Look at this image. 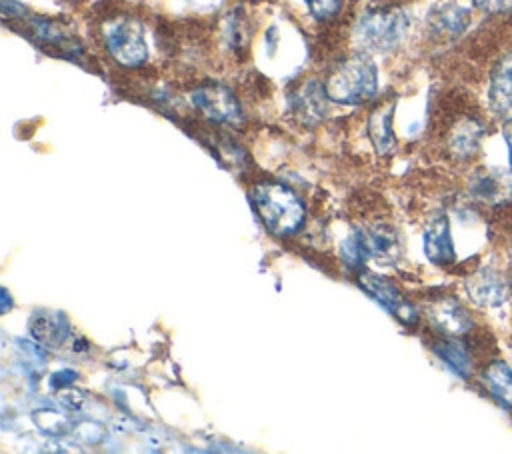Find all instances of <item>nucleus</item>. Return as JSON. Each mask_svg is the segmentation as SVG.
<instances>
[{
	"label": "nucleus",
	"mask_w": 512,
	"mask_h": 454,
	"mask_svg": "<svg viewBox=\"0 0 512 454\" xmlns=\"http://www.w3.org/2000/svg\"><path fill=\"white\" fill-rule=\"evenodd\" d=\"M470 24V10L454 0L438 2L428 14L430 32L440 38H456Z\"/></svg>",
	"instance_id": "10"
},
{
	"label": "nucleus",
	"mask_w": 512,
	"mask_h": 454,
	"mask_svg": "<svg viewBox=\"0 0 512 454\" xmlns=\"http://www.w3.org/2000/svg\"><path fill=\"white\" fill-rule=\"evenodd\" d=\"M84 400H86V396L80 394V392H76V390H66V392H62V398H60V402H62L68 410H80L82 404H84Z\"/></svg>",
	"instance_id": "27"
},
{
	"label": "nucleus",
	"mask_w": 512,
	"mask_h": 454,
	"mask_svg": "<svg viewBox=\"0 0 512 454\" xmlns=\"http://www.w3.org/2000/svg\"><path fill=\"white\" fill-rule=\"evenodd\" d=\"M16 350L20 354V360L30 366V368H44L46 360H48V352L46 348L36 340V342H30V340H24V338H18L16 340Z\"/></svg>",
	"instance_id": "21"
},
{
	"label": "nucleus",
	"mask_w": 512,
	"mask_h": 454,
	"mask_svg": "<svg viewBox=\"0 0 512 454\" xmlns=\"http://www.w3.org/2000/svg\"><path fill=\"white\" fill-rule=\"evenodd\" d=\"M434 352L450 366V370H454L458 376L468 378L470 374V358L468 352L464 350V346L452 338H442L434 344Z\"/></svg>",
	"instance_id": "17"
},
{
	"label": "nucleus",
	"mask_w": 512,
	"mask_h": 454,
	"mask_svg": "<svg viewBox=\"0 0 512 454\" xmlns=\"http://www.w3.org/2000/svg\"><path fill=\"white\" fill-rule=\"evenodd\" d=\"M428 314H430V320L434 322V326L450 336L464 334L472 326L468 312L454 298H440L438 302H434L430 306Z\"/></svg>",
	"instance_id": "12"
},
{
	"label": "nucleus",
	"mask_w": 512,
	"mask_h": 454,
	"mask_svg": "<svg viewBox=\"0 0 512 454\" xmlns=\"http://www.w3.org/2000/svg\"><path fill=\"white\" fill-rule=\"evenodd\" d=\"M30 332L42 346L62 348L70 336V324L62 312H44L30 320Z\"/></svg>",
	"instance_id": "13"
},
{
	"label": "nucleus",
	"mask_w": 512,
	"mask_h": 454,
	"mask_svg": "<svg viewBox=\"0 0 512 454\" xmlns=\"http://www.w3.org/2000/svg\"><path fill=\"white\" fill-rule=\"evenodd\" d=\"M32 420L36 422V426L42 432H46L50 436H60V434L72 430V424L68 422V418L58 410H36L32 414Z\"/></svg>",
	"instance_id": "19"
},
{
	"label": "nucleus",
	"mask_w": 512,
	"mask_h": 454,
	"mask_svg": "<svg viewBox=\"0 0 512 454\" xmlns=\"http://www.w3.org/2000/svg\"><path fill=\"white\" fill-rule=\"evenodd\" d=\"M106 48L118 64L140 66L148 56L144 28L132 18L112 22L106 30Z\"/></svg>",
	"instance_id": "4"
},
{
	"label": "nucleus",
	"mask_w": 512,
	"mask_h": 454,
	"mask_svg": "<svg viewBox=\"0 0 512 454\" xmlns=\"http://www.w3.org/2000/svg\"><path fill=\"white\" fill-rule=\"evenodd\" d=\"M322 86L332 102L346 106L364 104L374 98L378 90L376 64L366 54L348 56L330 70Z\"/></svg>",
	"instance_id": "2"
},
{
	"label": "nucleus",
	"mask_w": 512,
	"mask_h": 454,
	"mask_svg": "<svg viewBox=\"0 0 512 454\" xmlns=\"http://www.w3.org/2000/svg\"><path fill=\"white\" fill-rule=\"evenodd\" d=\"M502 136H504V142L508 146V162H510V172H512V118L504 120Z\"/></svg>",
	"instance_id": "28"
},
{
	"label": "nucleus",
	"mask_w": 512,
	"mask_h": 454,
	"mask_svg": "<svg viewBox=\"0 0 512 454\" xmlns=\"http://www.w3.org/2000/svg\"><path fill=\"white\" fill-rule=\"evenodd\" d=\"M478 10L490 12V14H500V12H510L512 10V0H470Z\"/></svg>",
	"instance_id": "25"
},
{
	"label": "nucleus",
	"mask_w": 512,
	"mask_h": 454,
	"mask_svg": "<svg viewBox=\"0 0 512 454\" xmlns=\"http://www.w3.org/2000/svg\"><path fill=\"white\" fill-rule=\"evenodd\" d=\"M424 254L436 266H450L456 260L454 242L450 234V222L446 214H434L424 228Z\"/></svg>",
	"instance_id": "8"
},
{
	"label": "nucleus",
	"mask_w": 512,
	"mask_h": 454,
	"mask_svg": "<svg viewBox=\"0 0 512 454\" xmlns=\"http://www.w3.org/2000/svg\"><path fill=\"white\" fill-rule=\"evenodd\" d=\"M472 190L484 200H496L502 194V182L492 174H482V176H476Z\"/></svg>",
	"instance_id": "22"
},
{
	"label": "nucleus",
	"mask_w": 512,
	"mask_h": 454,
	"mask_svg": "<svg viewBox=\"0 0 512 454\" xmlns=\"http://www.w3.org/2000/svg\"><path fill=\"white\" fill-rule=\"evenodd\" d=\"M392 116H394V100L378 104L368 116V136L378 154H388L394 146V132H392Z\"/></svg>",
	"instance_id": "14"
},
{
	"label": "nucleus",
	"mask_w": 512,
	"mask_h": 454,
	"mask_svg": "<svg viewBox=\"0 0 512 454\" xmlns=\"http://www.w3.org/2000/svg\"><path fill=\"white\" fill-rule=\"evenodd\" d=\"M252 206L264 228L274 236H292L304 226V202L278 182H264L252 190Z\"/></svg>",
	"instance_id": "1"
},
{
	"label": "nucleus",
	"mask_w": 512,
	"mask_h": 454,
	"mask_svg": "<svg viewBox=\"0 0 512 454\" xmlns=\"http://www.w3.org/2000/svg\"><path fill=\"white\" fill-rule=\"evenodd\" d=\"M488 102L496 116L512 118V52L500 58L490 74Z\"/></svg>",
	"instance_id": "11"
},
{
	"label": "nucleus",
	"mask_w": 512,
	"mask_h": 454,
	"mask_svg": "<svg viewBox=\"0 0 512 454\" xmlns=\"http://www.w3.org/2000/svg\"><path fill=\"white\" fill-rule=\"evenodd\" d=\"M326 100L328 96L324 92V86L318 82H308L292 94V108L302 116V120L314 122L324 116Z\"/></svg>",
	"instance_id": "15"
},
{
	"label": "nucleus",
	"mask_w": 512,
	"mask_h": 454,
	"mask_svg": "<svg viewBox=\"0 0 512 454\" xmlns=\"http://www.w3.org/2000/svg\"><path fill=\"white\" fill-rule=\"evenodd\" d=\"M10 304H12V302H10V296H8V290H6V288H4V290H2V312H8V308H10Z\"/></svg>",
	"instance_id": "29"
},
{
	"label": "nucleus",
	"mask_w": 512,
	"mask_h": 454,
	"mask_svg": "<svg viewBox=\"0 0 512 454\" xmlns=\"http://www.w3.org/2000/svg\"><path fill=\"white\" fill-rule=\"evenodd\" d=\"M78 380V372L66 368V370H58L50 376V386L52 388H68L70 384H74Z\"/></svg>",
	"instance_id": "26"
},
{
	"label": "nucleus",
	"mask_w": 512,
	"mask_h": 454,
	"mask_svg": "<svg viewBox=\"0 0 512 454\" xmlns=\"http://www.w3.org/2000/svg\"><path fill=\"white\" fill-rule=\"evenodd\" d=\"M358 284L360 288L372 296L384 310H388L394 318H398L402 324H416L418 322V314L414 310V306L398 292V288L384 280L382 276L378 274H372V272H366V270H360L358 274Z\"/></svg>",
	"instance_id": "6"
},
{
	"label": "nucleus",
	"mask_w": 512,
	"mask_h": 454,
	"mask_svg": "<svg viewBox=\"0 0 512 454\" xmlns=\"http://www.w3.org/2000/svg\"><path fill=\"white\" fill-rule=\"evenodd\" d=\"M70 432H74L76 440L88 442V444L100 442V436H102V428H100L98 424H92V422H84L82 426H76V428H72Z\"/></svg>",
	"instance_id": "24"
},
{
	"label": "nucleus",
	"mask_w": 512,
	"mask_h": 454,
	"mask_svg": "<svg viewBox=\"0 0 512 454\" xmlns=\"http://www.w3.org/2000/svg\"><path fill=\"white\" fill-rule=\"evenodd\" d=\"M368 260L374 258L382 264H392L400 256V238L398 232L388 224H370L356 230Z\"/></svg>",
	"instance_id": "9"
},
{
	"label": "nucleus",
	"mask_w": 512,
	"mask_h": 454,
	"mask_svg": "<svg viewBox=\"0 0 512 454\" xmlns=\"http://www.w3.org/2000/svg\"><path fill=\"white\" fill-rule=\"evenodd\" d=\"M192 104L210 120L220 124H240L242 122V106L238 98L224 84L210 82L198 86L190 94Z\"/></svg>",
	"instance_id": "5"
},
{
	"label": "nucleus",
	"mask_w": 512,
	"mask_h": 454,
	"mask_svg": "<svg viewBox=\"0 0 512 454\" xmlns=\"http://www.w3.org/2000/svg\"><path fill=\"white\" fill-rule=\"evenodd\" d=\"M306 6L314 18L326 20V18L338 14L342 0H306Z\"/></svg>",
	"instance_id": "23"
},
{
	"label": "nucleus",
	"mask_w": 512,
	"mask_h": 454,
	"mask_svg": "<svg viewBox=\"0 0 512 454\" xmlns=\"http://www.w3.org/2000/svg\"><path fill=\"white\" fill-rule=\"evenodd\" d=\"M480 134H482V130H480V126H478L476 122H462V124L454 130V134H452V138H450V148H452V152H454L456 156H460V158L470 156V154L478 148Z\"/></svg>",
	"instance_id": "18"
},
{
	"label": "nucleus",
	"mask_w": 512,
	"mask_h": 454,
	"mask_svg": "<svg viewBox=\"0 0 512 454\" xmlns=\"http://www.w3.org/2000/svg\"><path fill=\"white\" fill-rule=\"evenodd\" d=\"M340 256H342V260L348 268H354V270L364 268V264L368 260V254H366L356 230L340 244Z\"/></svg>",
	"instance_id": "20"
},
{
	"label": "nucleus",
	"mask_w": 512,
	"mask_h": 454,
	"mask_svg": "<svg viewBox=\"0 0 512 454\" xmlns=\"http://www.w3.org/2000/svg\"><path fill=\"white\" fill-rule=\"evenodd\" d=\"M410 26V18L398 8H376L366 12L358 22V38L362 46L388 52L396 48Z\"/></svg>",
	"instance_id": "3"
},
{
	"label": "nucleus",
	"mask_w": 512,
	"mask_h": 454,
	"mask_svg": "<svg viewBox=\"0 0 512 454\" xmlns=\"http://www.w3.org/2000/svg\"><path fill=\"white\" fill-rule=\"evenodd\" d=\"M466 292L474 304L482 308H496L506 302L510 284L502 272L494 268H480L466 280Z\"/></svg>",
	"instance_id": "7"
},
{
	"label": "nucleus",
	"mask_w": 512,
	"mask_h": 454,
	"mask_svg": "<svg viewBox=\"0 0 512 454\" xmlns=\"http://www.w3.org/2000/svg\"><path fill=\"white\" fill-rule=\"evenodd\" d=\"M482 384L502 404L512 408V368L506 362H492L482 372Z\"/></svg>",
	"instance_id": "16"
}]
</instances>
